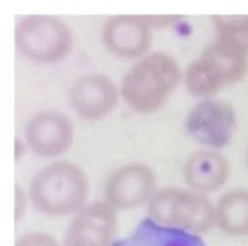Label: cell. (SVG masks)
<instances>
[{
	"instance_id": "cell-1",
	"label": "cell",
	"mask_w": 248,
	"mask_h": 246,
	"mask_svg": "<svg viewBox=\"0 0 248 246\" xmlns=\"http://www.w3.org/2000/svg\"><path fill=\"white\" fill-rule=\"evenodd\" d=\"M181 79L178 62L168 53L153 52L137 62L126 72L121 92L134 111L151 115L164 107Z\"/></svg>"
},
{
	"instance_id": "cell-2",
	"label": "cell",
	"mask_w": 248,
	"mask_h": 246,
	"mask_svg": "<svg viewBox=\"0 0 248 246\" xmlns=\"http://www.w3.org/2000/svg\"><path fill=\"white\" fill-rule=\"evenodd\" d=\"M89 180L84 169L69 161H58L41 169L29 184L33 207L47 216L76 215L86 205Z\"/></svg>"
},
{
	"instance_id": "cell-3",
	"label": "cell",
	"mask_w": 248,
	"mask_h": 246,
	"mask_svg": "<svg viewBox=\"0 0 248 246\" xmlns=\"http://www.w3.org/2000/svg\"><path fill=\"white\" fill-rule=\"evenodd\" d=\"M248 70V50L217 36L189 63L185 72V84L191 94L210 97L240 81Z\"/></svg>"
},
{
	"instance_id": "cell-4",
	"label": "cell",
	"mask_w": 248,
	"mask_h": 246,
	"mask_svg": "<svg viewBox=\"0 0 248 246\" xmlns=\"http://www.w3.org/2000/svg\"><path fill=\"white\" fill-rule=\"evenodd\" d=\"M147 212L158 224L199 236L216 225V206L205 194L192 189L162 188L152 196Z\"/></svg>"
},
{
	"instance_id": "cell-5",
	"label": "cell",
	"mask_w": 248,
	"mask_h": 246,
	"mask_svg": "<svg viewBox=\"0 0 248 246\" xmlns=\"http://www.w3.org/2000/svg\"><path fill=\"white\" fill-rule=\"evenodd\" d=\"M15 40L24 56L41 63L61 61L73 46V35L67 24L47 15H32L19 20Z\"/></svg>"
},
{
	"instance_id": "cell-6",
	"label": "cell",
	"mask_w": 248,
	"mask_h": 246,
	"mask_svg": "<svg viewBox=\"0 0 248 246\" xmlns=\"http://www.w3.org/2000/svg\"><path fill=\"white\" fill-rule=\"evenodd\" d=\"M185 125L189 136L196 141L212 148H222L233 138L237 118L228 102L206 98L191 108Z\"/></svg>"
},
{
	"instance_id": "cell-7",
	"label": "cell",
	"mask_w": 248,
	"mask_h": 246,
	"mask_svg": "<svg viewBox=\"0 0 248 246\" xmlns=\"http://www.w3.org/2000/svg\"><path fill=\"white\" fill-rule=\"evenodd\" d=\"M117 210L107 202L85 206L70 221L62 246H114L118 230Z\"/></svg>"
},
{
	"instance_id": "cell-8",
	"label": "cell",
	"mask_w": 248,
	"mask_h": 246,
	"mask_svg": "<svg viewBox=\"0 0 248 246\" xmlns=\"http://www.w3.org/2000/svg\"><path fill=\"white\" fill-rule=\"evenodd\" d=\"M156 176L141 163H131L117 169L107 180V203L116 210H132L149 203L154 195Z\"/></svg>"
},
{
	"instance_id": "cell-9",
	"label": "cell",
	"mask_w": 248,
	"mask_h": 246,
	"mask_svg": "<svg viewBox=\"0 0 248 246\" xmlns=\"http://www.w3.org/2000/svg\"><path fill=\"white\" fill-rule=\"evenodd\" d=\"M24 136L28 146L37 155L55 157L71 147L74 126L64 114L47 110L37 113L27 122Z\"/></svg>"
},
{
	"instance_id": "cell-10",
	"label": "cell",
	"mask_w": 248,
	"mask_h": 246,
	"mask_svg": "<svg viewBox=\"0 0 248 246\" xmlns=\"http://www.w3.org/2000/svg\"><path fill=\"white\" fill-rule=\"evenodd\" d=\"M115 82L102 73H85L72 83L69 98L74 111L83 119L96 121L108 115L119 100Z\"/></svg>"
},
{
	"instance_id": "cell-11",
	"label": "cell",
	"mask_w": 248,
	"mask_h": 246,
	"mask_svg": "<svg viewBox=\"0 0 248 246\" xmlns=\"http://www.w3.org/2000/svg\"><path fill=\"white\" fill-rule=\"evenodd\" d=\"M103 42L113 54L122 58H135L151 46V26L143 15H119L110 16L103 26Z\"/></svg>"
},
{
	"instance_id": "cell-12",
	"label": "cell",
	"mask_w": 248,
	"mask_h": 246,
	"mask_svg": "<svg viewBox=\"0 0 248 246\" xmlns=\"http://www.w3.org/2000/svg\"><path fill=\"white\" fill-rule=\"evenodd\" d=\"M230 167L226 158L217 151L199 150L186 161L184 177L187 185L202 194L220 189L228 180Z\"/></svg>"
},
{
	"instance_id": "cell-13",
	"label": "cell",
	"mask_w": 248,
	"mask_h": 246,
	"mask_svg": "<svg viewBox=\"0 0 248 246\" xmlns=\"http://www.w3.org/2000/svg\"><path fill=\"white\" fill-rule=\"evenodd\" d=\"M114 246H206L203 239L186 231L166 227L149 217L139 223L127 237Z\"/></svg>"
},
{
	"instance_id": "cell-14",
	"label": "cell",
	"mask_w": 248,
	"mask_h": 246,
	"mask_svg": "<svg viewBox=\"0 0 248 246\" xmlns=\"http://www.w3.org/2000/svg\"><path fill=\"white\" fill-rule=\"evenodd\" d=\"M216 225L226 235L248 237V190H232L220 197L216 205Z\"/></svg>"
},
{
	"instance_id": "cell-15",
	"label": "cell",
	"mask_w": 248,
	"mask_h": 246,
	"mask_svg": "<svg viewBox=\"0 0 248 246\" xmlns=\"http://www.w3.org/2000/svg\"><path fill=\"white\" fill-rule=\"evenodd\" d=\"M217 36L225 38L248 51V15H214Z\"/></svg>"
},
{
	"instance_id": "cell-16",
	"label": "cell",
	"mask_w": 248,
	"mask_h": 246,
	"mask_svg": "<svg viewBox=\"0 0 248 246\" xmlns=\"http://www.w3.org/2000/svg\"><path fill=\"white\" fill-rule=\"evenodd\" d=\"M15 246H62L54 237L43 232H29L20 236Z\"/></svg>"
},
{
	"instance_id": "cell-17",
	"label": "cell",
	"mask_w": 248,
	"mask_h": 246,
	"mask_svg": "<svg viewBox=\"0 0 248 246\" xmlns=\"http://www.w3.org/2000/svg\"><path fill=\"white\" fill-rule=\"evenodd\" d=\"M27 195L24 190L19 186L15 187V220L16 222L20 221L27 211Z\"/></svg>"
},
{
	"instance_id": "cell-18",
	"label": "cell",
	"mask_w": 248,
	"mask_h": 246,
	"mask_svg": "<svg viewBox=\"0 0 248 246\" xmlns=\"http://www.w3.org/2000/svg\"><path fill=\"white\" fill-rule=\"evenodd\" d=\"M143 17L150 26L160 27L171 25L181 18L179 15H143Z\"/></svg>"
},
{
	"instance_id": "cell-19",
	"label": "cell",
	"mask_w": 248,
	"mask_h": 246,
	"mask_svg": "<svg viewBox=\"0 0 248 246\" xmlns=\"http://www.w3.org/2000/svg\"><path fill=\"white\" fill-rule=\"evenodd\" d=\"M24 150H25V144L19 138H16V141H15V157H16V161L20 159V157L24 154Z\"/></svg>"
},
{
	"instance_id": "cell-20",
	"label": "cell",
	"mask_w": 248,
	"mask_h": 246,
	"mask_svg": "<svg viewBox=\"0 0 248 246\" xmlns=\"http://www.w3.org/2000/svg\"><path fill=\"white\" fill-rule=\"evenodd\" d=\"M247 165H248V157H247Z\"/></svg>"
}]
</instances>
